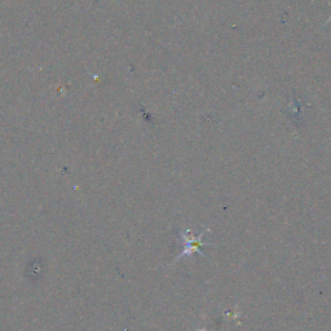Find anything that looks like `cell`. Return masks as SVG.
Listing matches in <instances>:
<instances>
[{"mask_svg":"<svg viewBox=\"0 0 331 331\" xmlns=\"http://www.w3.org/2000/svg\"><path fill=\"white\" fill-rule=\"evenodd\" d=\"M208 230H210L208 228L203 229L201 233H199V235L197 238L193 237V233H192L191 229H186L185 232H180L179 237L184 241L185 246L182 252L180 255H177V257L174 260V263H177L179 260L184 259V257L192 256L194 252H199L201 255H204L203 252H202V247H203V246H210V245H208V243L202 242V238H203V235L206 234Z\"/></svg>","mask_w":331,"mask_h":331,"instance_id":"obj_1","label":"cell"},{"mask_svg":"<svg viewBox=\"0 0 331 331\" xmlns=\"http://www.w3.org/2000/svg\"><path fill=\"white\" fill-rule=\"evenodd\" d=\"M330 21H331V16H330V17H328V18H327V21H326V22H325V23H323V25H327V23H328V22H330Z\"/></svg>","mask_w":331,"mask_h":331,"instance_id":"obj_2","label":"cell"},{"mask_svg":"<svg viewBox=\"0 0 331 331\" xmlns=\"http://www.w3.org/2000/svg\"><path fill=\"white\" fill-rule=\"evenodd\" d=\"M197 331H208V330H206V328H198Z\"/></svg>","mask_w":331,"mask_h":331,"instance_id":"obj_3","label":"cell"}]
</instances>
